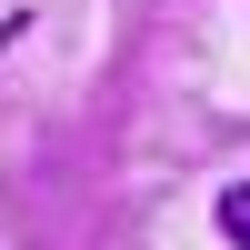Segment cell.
<instances>
[{
    "label": "cell",
    "mask_w": 250,
    "mask_h": 250,
    "mask_svg": "<svg viewBox=\"0 0 250 250\" xmlns=\"http://www.w3.org/2000/svg\"><path fill=\"white\" fill-rule=\"evenodd\" d=\"M220 240L250 250V180H230V190H220Z\"/></svg>",
    "instance_id": "1"
}]
</instances>
